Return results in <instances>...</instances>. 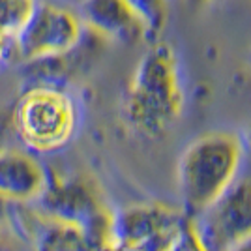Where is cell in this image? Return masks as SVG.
I'll list each match as a JSON object with an SVG mask.
<instances>
[{
	"instance_id": "6da1fadb",
	"label": "cell",
	"mask_w": 251,
	"mask_h": 251,
	"mask_svg": "<svg viewBox=\"0 0 251 251\" xmlns=\"http://www.w3.org/2000/svg\"><path fill=\"white\" fill-rule=\"evenodd\" d=\"M246 143L234 131H208L182 150L176 165L178 193L188 216H199L240 176Z\"/></svg>"
},
{
	"instance_id": "7a4b0ae2",
	"label": "cell",
	"mask_w": 251,
	"mask_h": 251,
	"mask_svg": "<svg viewBox=\"0 0 251 251\" xmlns=\"http://www.w3.org/2000/svg\"><path fill=\"white\" fill-rule=\"evenodd\" d=\"M184 96L173 51L157 43L141 58L126 100L129 122L157 135L180 116Z\"/></svg>"
},
{
	"instance_id": "3957f363",
	"label": "cell",
	"mask_w": 251,
	"mask_h": 251,
	"mask_svg": "<svg viewBox=\"0 0 251 251\" xmlns=\"http://www.w3.org/2000/svg\"><path fill=\"white\" fill-rule=\"evenodd\" d=\"M15 137L34 152L62 148L77 127V105L64 88L30 86L11 109Z\"/></svg>"
},
{
	"instance_id": "277c9868",
	"label": "cell",
	"mask_w": 251,
	"mask_h": 251,
	"mask_svg": "<svg viewBox=\"0 0 251 251\" xmlns=\"http://www.w3.org/2000/svg\"><path fill=\"white\" fill-rule=\"evenodd\" d=\"M34 201H38L40 214L45 220L79 229L96 251L111 244L113 214L90 182L81 178L52 180L45 173V186Z\"/></svg>"
},
{
	"instance_id": "5b68a950",
	"label": "cell",
	"mask_w": 251,
	"mask_h": 251,
	"mask_svg": "<svg viewBox=\"0 0 251 251\" xmlns=\"http://www.w3.org/2000/svg\"><path fill=\"white\" fill-rule=\"evenodd\" d=\"M81 34L83 23L75 11L49 0H36L13 42L19 62H26L68 52L79 42Z\"/></svg>"
},
{
	"instance_id": "8992f818",
	"label": "cell",
	"mask_w": 251,
	"mask_h": 251,
	"mask_svg": "<svg viewBox=\"0 0 251 251\" xmlns=\"http://www.w3.org/2000/svg\"><path fill=\"white\" fill-rule=\"evenodd\" d=\"M184 208L165 202L135 204L113 214L111 244L126 251H167Z\"/></svg>"
},
{
	"instance_id": "52a82bcc",
	"label": "cell",
	"mask_w": 251,
	"mask_h": 251,
	"mask_svg": "<svg viewBox=\"0 0 251 251\" xmlns=\"http://www.w3.org/2000/svg\"><path fill=\"white\" fill-rule=\"evenodd\" d=\"M210 251H229L251 236V176L236 178L206 210L195 216Z\"/></svg>"
},
{
	"instance_id": "ba28073f",
	"label": "cell",
	"mask_w": 251,
	"mask_h": 251,
	"mask_svg": "<svg viewBox=\"0 0 251 251\" xmlns=\"http://www.w3.org/2000/svg\"><path fill=\"white\" fill-rule=\"evenodd\" d=\"M77 15L83 26L105 40L120 43L145 40V28L126 0H81Z\"/></svg>"
},
{
	"instance_id": "9c48e42d",
	"label": "cell",
	"mask_w": 251,
	"mask_h": 251,
	"mask_svg": "<svg viewBox=\"0 0 251 251\" xmlns=\"http://www.w3.org/2000/svg\"><path fill=\"white\" fill-rule=\"evenodd\" d=\"M45 186V169L28 154L15 148L0 152V197L25 202L34 201Z\"/></svg>"
},
{
	"instance_id": "30bf717a",
	"label": "cell",
	"mask_w": 251,
	"mask_h": 251,
	"mask_svg": "<svg viewBox=\"0 0 251 251\" xmlns=\"http://www.w3.org/2000/svg\"><path fill=\"white\" fill-rule=\"evenodd\" d=\"M145 28V40H154L167 23V0H126Z\"/></svg>"
},
{
	"instance_id": "8fae6325",
	"label": "cell",
	"mask_w": 251,
	"mask_h": 251,
	"mask_svg": "<svg viewBox=\"0 0 251 251\" xmlns=\"http://www.w3.org/2000/svg\"><path fill=\"white\" fill-rule=\"evenodd\" d=\"M36 0H0V40L15 38Z\"/></svg>"
},
{
	"instance_id": "7c38bea8",
	"label": "cell",
	"mask_w": 251,
	"mask_h": 251,
	"mask_svg": "<svg viewBox=\"0 0 251 251\" xmlns=\"http://www.w3.org/2000/svg\"><path fill=\"white\" fill-rule=\"evenodd\" d=\"M167 251H210L201 238L199 230H197L195 216H188L184 212L180 227H178L176 234H175Z\"/></svg>"
},
{
	"instance_id": "4fadbf2b",
	"label": "cell",
	"mask_w": 251,
	"mask_h": 251,
	"mask_svg": "<svg viewBox=\"0 0 251 251\" xmlns=\"http://www.w3.org/2000/svg\"><path fill=\"white\" fill-rule=\"evenodd\" d=\"M15 137V127H13V118H11L10 109L0 107V152L11 148Z\"/></svg>"
},
{
	"instance_id": "5bb4252c",
	"label": "cell",
	"mask_w": 251,
	"mask_h": 251,
	"mask_svg": "<svg viewBox=\"0 0 251 251\" xmlns=\"http://www.w3.org/2000/svg\"><path fill=\"white\" fill-rule=\"evenodd\" d=\"M229 251H251V236L246 238V240H242L240 244H236V246L230 248Z\"/></svg>"
},
{
	"instance_id": "9a60e30c",
	"label": "cell",
	"mask_w": 251,
	"mask_h": 251,
	"mask_svg": "<svg viewBox=\"0 0 251 251\" xmlns=\"http://www.w3.org/2000/svg\"><path fill=\"white\" fill-rule=\"evenodd\" d=\"M8 202H10V201L0 197V223L6 220V216H8Z\"/></svg>"
},
{
	"instance_id": "2e32d148",
	"label": "cell",
	"mask_w": 251,
	"mask_h": 251,
	"mask_svg": "<svg viewBox=\"0 0 251 251\" xmlns=\"http://www.w3.org/2000/svg\"><path fill=\"white\" fill-rule=\"evenodd\" d=\"M100 251H126V250H122L120 246H115V244H107V246L101 248Z\"/></svg>"
},
{
	"instance_id": "e0dca14e",
	"label": "cell",
	"mask_w": 251,
	"mask_h": 251,
	"mask_svg": "<svg viewBox=\"0 0 251 251\" xmlns=\"http://www.w3.org/2000/svg\"><path fill=\"white\" fill-rule=\"evenodd\" d=\"M189 2H195V4H202V2H208V0H189Z\"/></svg>"
}]
</instances>
